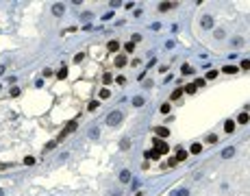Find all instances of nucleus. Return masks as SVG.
I'll return each mask as SVG.
<instances>
[{
  "label": "nucleus",
  "instance_id": "nucleus-46",
  "mask_svg": "<svg viewBox=\"0 0 250 196\" xmlns=\"http://www.w3.org/2000/svg\"><path fill=\"white\" fill-rule=\"evenodd\" d=\"M135 196H144V194H135Z\"/></svg>",
  "mask_w": 250,
  "mask_h": 196
},
{
  "label": "nucleus",
  "instance_id": "nucleus-34",
  "mask_svg": "<svg viewBox=\"0 0 250 196\" xmlns=\"http://www.w3.org/2000/svg\"><path fill=\"white\" fill-rule=\"evenodd\" d=\"M111 81H113V79H111V74H105V76H102V83H105V85H109Z\"/></svg>",
  "mask_w": 250,
  "mask_h": 196
},
{
  "label": "nucleus",
  "instance_id": "nucleus-21",
  "mask_svg": "<svg viewBox=\"0 0 250 196\" xmlns=\"http://www.w3.org/2000/svg\"><path fill=\"white\" fill-rule=\"evenodd\" d=\"M181 96H183V89L179 87V89H174V92H172V96H170V98H172V100H179Z\"/></svg>",
  "mask_w": 250,
  "mask_h": 196
},
{
  "label": "nucleus",
  "instance_id": "nucleus-32",
  "mask_svg": "<svg viewBox=\"0 0 250 196\" xmlns=\"http://www.w3.org/2000/svg\"><path fill=\"white\" fill-rule=\"evenodd\" d=\"M241 70H250V59H244L241 61Z\"/></svg>",
  "mask_w": 250,
  "mask_h": 196
},
{
  "label": "nucleus",
  "instance_id": "nucleus-5",
  "mask_svg": "<svg viewBox=\"0 0 250 196\" xmlns=\"http://www.w3.org/2000/svg\"><path fill=\"white\" fill-rule=\"evenodd\" d=\"M233 155H235V148H233V146H229V148L222 151V159H231Z\"/></svg>",
  "mask_w": 250,
  "mask_h": 196
},
{
  "label": "nucleus",
  "instance_id": "nucleus-10",
  "mask_svg": "<svg viewBox=\"0 0 250 196\" xmlns=\"http://www.w3.org/2000/svg\"><path fill=\"white\" fill-rule=\"evenodd\" d=\"M120 181L122 183H129L131 181V172H129V170H122V172H120Z\"/></svg>",
  "mask_w": 250,
  "mask_h": 196
},
{
  "label": "nucleus",
  "instance_id": "nucleus-27",
  "mask_svg": "<svg viewBox=\"0 0 250 196\" xmlns=\"http://www.w3.org/2000/svg\"><path fill=\"white\" fill-rule=\"evenodd\" d=\"M183 92H185V94H194V92H196V85H194V83H191V85H185Z\"/></svg>",
  "mask_w": 250,
  "mask_h": 196
},
{
  "label": "nucleus",
  "instance_id": "nucleus-18",
  "mask_svg": "<svg viewBox=\"0 0 250 196\" xmlns=\"http://www.w3.org/2000/svg\"><path fill=\"white\" fill-rule=\"evenodd\" d=\"M176 163H179L176 159H174V157H170V159H167V161L163 163V168H176Z\"/></svg>",
  "mask_w": 250,
  "mask_h": 196
},
{
  "label": "nucleus",
  "instance_id": "nucleus-8",
  "mask_svg": "<svg viewBox=\"0 0 250 196\" xmlns=\"http://www.w3.org/2000/svg\"><path fill=\"white\" fill-rule=\"evenodd\" d=\"M224 131H226V133H233V131H235V120H226V122H224Z\"/></svg>",
  "mask_w": 250,
  "mask_h": 196
},
{
  "label": "nucleus",
  "instance_id": "nucleus-25",
  "mask_svg": "<svg viewBox=\"0 0 250 196\" xmlns=\"http://www.w3.org/2000/svg\"><path fill=\"white\" fill-rule=\"evenodd\" d=\"M141 105H144V98H141V96L133 98V107H141Z\"/></svg>",
  "mask_w": 250,
  "mask_h": 196
},
{
  "label": "nucleus",
  "instance_id": "nucleus-19",
  "mask_svg": "<svg viewBox=\"0 0 250 196\" xmlns=\"http://www.w3.org/2000/svg\"><path fill=\"white\" fill-rule=\"evenodd\" d=\"M222 72H224V74H235L237 68L235 65H226V68H222Z\"/></svg>",
  "mask_w": 250,
  "mask_h": 196
},
{
  "label": "nucleus",
  "instance_id": "nucleus-3",
  "mask_svg": "<svg viewBox=\"0 0 250 196\" xmlns=\"http://www.w3.org/2000/svg\"><path fill=\"white\" fill-rule=\"evenodd\" d=\"M200 26H202L205 31L213 29V18H211V15H202V18H200Z\"/></svg>",
  "mask_w": 250,
  "mask_h": 196
},
{
  "label": "nucleus",
  "instance_id": "nucleus-1",
  "mask_svg": "<svg viewBox=\"0 0 250 196\" xmlns=\"http://www.w3.org/2000/svg\"><path fill=\"white\" fill-rule=\"evenodd\" d=\"M120 122H122V111L115 109V111H111V113L107 116V124H109V127H117Z\"/></svg>",
  "mask_w": 250,
  "mask_h": 196
},
{
  "label": "nucleus",
  "instance_id": "nucleus-15",
  "mask_svg": "<svg viewBox=\"0 0 250 196\" xmlns=\"http://www.w3.org/2000/svg\"><path fill=\"white\" fill-rule=\"evenodd\" d=\"M237 122H239V124H248V122H250V116H248V113H239V116H237Z\"/></svg>",
  "mask_w": 250,
  "mask_h": 196
},
{
  "label": "nucleus",
  "instance_id": "nucleus-22",
  "mask_svg": "<svg viewBox=\"0 0 250 196\" xmlns=\"http://www.w3.org/2000/svg\"><path fill=\"white\" fill-rule=\"evenodd\" d=\"M146 159H159V153L157 151H146Z\"/></svg>",
  "mask_w": 250,
  "mask_h": 196
},
{
  "label": "nucleus",
  "instance_id": "nucleus-33",
  "mask_svg": "<svg viewBox=\"0 0 250 196\" xmlns=\"http://www.w3.org/2000/svg\"><path fill=\"white\" fill-rule=\"evenodd\" d=\"M213 35H215V39H222V37H224V31H222V29H217Z\"/></svg>",
  "mask_w": 250,
  "mask_h": 196
},
{
  "label": "nucleus",
  "instance_id": "nucleus-35",
  "mask_svg": "<svg viewBox=\"0 0 250 196\" xmlns=\"http://www.w3.org/2000/svg\"><path fill=\"white\" fill-rule=\"evenodd\" d=\"M215 76H217L215 70H209V72H207V79H215Z\"/></svg>",
  "mask_w": 250,
  "mask_h": 196
},
{
  "label": "nucleus",
  "instance_id": "nucleus-29",
  "mask_svg": "<svg viewBox=\"0 0 250 196\" xmlns=\"http://www.w3.org/2000/svg\"><path fill=\"white\" fill-rule=\"evenodd\" d=\"M55 144H57V142H48V144H46V148H44V153H50V151L55 148Z\"/></svg>",
  "mask_w": 250,
  "mask_h": 196
},
{
  "label": "nucleus",
  "instance_id": "nucleus-36",
  "mask_svg": "<svg viewBox=\"0 0 250 196\" xmlns=\"http://www.w3.org/2000/svg\"><path fill=\"white\" fill-rule=\"evenodd\" d=\"M194 85H196V89H198V87H202V85H205V79H196V83H194Z\"/></svg>",
  "mask_w": 250,
  "mask_h": 196
},
{
  "label": "nucleus",
  "instance_id": "nucleus-42",
  "mask_svg": "<svg viewBox=\"0 0 250 196\" xmlns=\"http://www.w3.org/2000/svg\"><path fill=\"white\" fill-rule=\"evenodd\" d=\"M115 81H117V83H120V85H124V83H126V76H117V79H115Z\"/></svg>",
  "mask_w": 250,
  "mask_h": 196
},
{
  "label": "nucleus",
  "instance_id": "nucleus-14",
  "mask_svg": "<svg viewBox=\"0 0 250 196\" xmlns=\"http://www.w3.org/2000/svg\"><path fill=\"white\" fill-rule=\"evenodd\" d=\"M129 148H131V139L124 137V139L120 142V151H129Z\"/></svg>",
  "mask_w": 250,
  "mask_h": 196
},
{
  "label": "nucleus",
  "instance_id": "nucleus-7",
  "mask_svg": "<svg viewBox=\"0 0 250 196\" xmlns=\"http://www.w3.org/2000/svg\"><path fill=\"white\" fill-rule=\"evenodd\" d=\"M126 63H129V59L124 57V55H117V57H115V65H117V68H124Z\"/></svg>",
  "mask_w": 250,
  "mask_h": 196
},
{
  "label": "nucleus",
  "instance_id": "nucleus-31",
  "mask_svg": "<svg viewBox=\"0 0 250 196\" xmlns=\"http://www.w3.org/2000/svg\"><path fill=\"white\" fill-rule=\"evenodd\" d=\"M87 109H89V111H94V109H98V100H91V103L87 105Z\"/></svg>",
  "mask_w": 250,
  "mask_h": 196
},
{
  "label": "nucleus",
  "instance_id": "nucleus-20",
  "mask_svg": "<svg viewBox=\"0 0 250 196\" xmlns=\"http://www.w3.org/2000/svg\"><path fill=\"white\" fill-rule=\"evenodd\" d=\"M107 98H111V92L105 87V89H100V100H107Z\"/></svg>",
  "mask_w": 250,
  "mask_h": 196
},
{
  "label": "nucleus",
  "instance_id": "nucleus-39",
  "mask_svg": "<svg viewBox=\"0 0 250 196\" xmlns=\"http://www.w3.org/2000/svg\"><path fill=\"white\" fill-rule=\"evenodd\" d=\"M233 44H235V46H241L244 39H241V37H233Z\"/></svg>",
  "mask_w": 250,
  "mask_h": 196
},
{
  "label": "nucleus",
  "instance_id": "nucleus-9",
  "mask_svg": "<svg viewBox=\"0 0 250 196\" xmlns=\"http://www.w3.org/2000/svg\"><path fill=\"white\" fill-rule=\"evenodd\" d=\"M189 153H194V155H200V153H202V144H191V148H189Z\"/></svg>",
  "mask_w": 250,
  "mask_h": 196
},
{
  "label": "nucleus",
  "instance_id": "nucleus-4",
  "mask_svg": "<svg viewBox=\"0 0 250 196\" xmlns=\"http://www.w3.org/2000/svg\"><path fill=\"white\" fill-rule=\"evenodd\" d=\"M155 133H157V137H159V139H165V137L170 135V129H167V127H157V129H155Z\"/></svg>",
  "mask_w": 250,
  "mask_h": 196
},
{
  "label": "nucleus",
  "instance_id": "nucleus-17",
  "mask_svg": "<svg viewBox=\"0 0 250 196\" xmlns=\"http://www.w3.org/2000/svg\"><path fill=\"white\" fill-rule=\"evenodd\" d=\"M170 196H189V190H174L170 192Z\"/></svg>",
  "mask_w": 250,
  "mask_h": 196
},
{
  "label": "nucleus",
  "instance_id": "nucleus-28",
  "mask_svg": "<svg viewBox=\"0 0 250 196\" xmlns=\"http://www.w3.org/2000/svg\"><path fill=\"white\" fill-rule=\"evenodd\" d=\"M33 163H35V157H31V155L24 157V166H33Z\"/></svg>",
  "mask_w": 250,
  "mask_h": 196
},
{
  "label": "nucleus",
  "instance_id": "nucleus-37",
  "mask_svg": "<svg viewBox=\"0 0 250 196\" xmlns=\"http://www.w3.org/2000/svg\"><path fill=\"white\" fill-rule=\"evenodd\" d=\"M174 46H176V44H174L172 39H167V41H165V48H167V50H172V48H174Z\"/></svg>",
  "mask_w": 250,
  "mask_h": 196
},
{
  "label": "nucleus",
  "instance_id": "nucleus-44",
  "mask_svg": "<svg viewBox=\"0 0 250 196\" xmlns=\"http://www.w3.org/2000/svg\"><path fill=\"white\" fill-rule=\"evenodd\" d=\"M0 196H5V192H2V190H0Z\"/></svg>",
  "mask_w": 250,
  "mask_h": 196
},
{
  "label": "nucleus",
  "instance_id": "nucleus-43",
  "mask_svg": "<svg viewBox=\"0 0 250 196\" xmlns=\"http://www.w3.org/2000/svg\"><path fill=\"white\" fill-rule=\"evenodd\" d=\"M5 74V65H0V76H2Z\"/></svg>",
  "mask_w": 250,
  "mask_h": 196
},
{
  "label": "nucleus",
  "instance_id": "nucleus-11",
  "mask_svg": "<svg viewBox=\"0 0 250 196\" xmlns=\"http://www.w3.org/2000/svg\"><path fill=\"white\" fill-rule=\"evenodd\" d=\"M176 7V2H161L159 5V11H170V9H174Z\"/></svg>",
  "mask_w": 250,
  "mask_h": 196
},
{
  "label": "nucleus",
  "instance_id": "nucleus-12",
  "mask_svg": "<svg viewBox=\"0 0 250 196\" xmlns=\"http://www.w3.org/2000/svg\"><path fill=\"white\" fill-rule=\"evenodd\" d=\"M174 159H176V161L187 159V151H185V148H179V151H176V157H174Z\"/></svg>",
  "mask_w": 250,
  "mask_h": 196
},
{
  "label": "nucleus",
  "instance_id": "nucleus-13",
  "mask_svg": "<svg viewBox=\"0 0 250 196\" xmlns=\"http://www.w3.org/2000/svg\"><path fill=\"white\" fill-rule=\"evenodd\" d=\"M107 48H109V53H117V50H120V44L113 39V41H109V44H107Z\"/></svg>",
  "mask_w": 250,
  "mask_h": 196
},
{
  "label": "nucleus",
  "instance_id": "nucleus-6",
  "mask_svg": "<svg viewBox=\"0 0 250 196\" xmlns=\"http://www.w3.org/2000/svg\"><path fill=\"white\" fill-rule=\"evenodd\" d=\"M63 11H65V7L61 5V2H57V5H52V13L59 18V15H63Z\"/></svg>",
  "mask_w": 250,
  "mask_h": 196
},
{
  "label": "nucleus",
  "instance_id": "nucleus-23",
  "mask_svg": "<svg viewBox=\"0 0 250 196\" xmlns=\"http://www.w3.org/2000/svg\"><path fill=\"white\" fill-rule=\"evenodd\" d=\"M65 76H67V68H61V70L57 72V79H61V81H63Z\"/></svg>",
  "mask_w": 250,
  "mask_h": 196
},
{
  "label": "nucleus",
  "instance_id": "nucleus-38",
  "mask_svg": "<svg viewBox=\"0 0 250 196\" xmlns=\"http://www.w3.org/2000/svg\"><path fill=\"white\" fill-rule=\"evenodd\" d=\"M131 41H133V44H137V41H141V35H137V33H135V35L131 37Z\"/></svg>",
  "mask_w": 250,
  "mask_h": 196
},
{
  "label": "nucleus",
  "instance_id": "nucleus-45",
  "mask_svg": "<svg viewBox=\"0 0 250 196\" xmlns=\"http://www.w3.org/2000/svg\"><path fill=\"white\" fill-rule=\"evenodd\" d=\"M111 196H122V194H111Z\"/></svg>",
  "mask_w": 250,
  "mask_h": 196
},
{
  "label": "nucleus",
  "instance_id": "nucleus-41",
  "mask_svg": "<svg viewBox=\"0 0 250 196\" xmlns=\"http://www.w3.org/2000/svg\"><path fill=\"white\" fill-rule=\"evenodd\" d=\"M207 142H209V144H213V142H217V135H209V137H207Z\"/></svg>",
  "mask_w": 250,
  "mask_h": 196
},
{
  "label": "nucleus",
  "instance_id": "nucleus-24",
  "mask_svg": "<svg viewBox=\"0 0 250 196\" xmlns=\"http://www.w3.org/2000/svg\"><path fill=\"white\" fill-rule=\"evenodd\" d=\"M181 72H183V74H185V76H187V74H191V72H194V68H191V65H187V63H185V65H183V68H181Z\"/></svg>",
  "mask_w": 250,
  "mask_h": 196
},
{
  "label": "nucleus",
  "instance_id": "nucleus-30",
  "mask_svg": "<svg viewBox=\"0 0 250 196\" xmlns=\"http://www.w3.org/2000/svg\"><path fill=\"white\" fill-rule=\"evenodd\" d=\"M161 113H165V116L170 113V103H163V105H161Z\"/></svg>",
  "mask_w": 250,
  "mask_h": 196
},
{
  "label": "nucleus",
  "instance_id": "nucleus-26",
  "mask_svg": "<svg viewBox=\"0 0 250 196\" xmlns=\"http://www.w3.org/2000/svg\"><path fill=\"white\" fill-rule=\"evenodd\" d=\"M124 50H126V53H133V50H135V44H133V41L124 44Z\"/></svg>",
  "mask_w": 250,
  "mask_h": 196
},
{
  "label": "nucleus",
  "instance_id": "nucleus-40",
  "mask_svg": "<svg viewBox=\"0 0 250 196\" xmlns=\"http://www.w3.org/2000/svg\"><path fill=\"white\" fill-rule=\"evenodd\" d=\"M89 137L96 139V137H98V129H91V131H89Z\"/></svg>",
  "mask_w": 250,
  "mask_h": 196
},
{
  "label": "nucleus",
  "instance_id": "nucleus-16",
  "mask_svg": "<svg viewBox=\"0 0 250 196\" xmlns=\"http://www.w3.org/2000/svg\"><path fill=\"white\" fill-rule=\"evenodd\" d=\"M65 133H72V131H76V120H72V122H67L65 124V129H63Z\"/></svg>",
  "mask_w": 250,
  "mask_h": 196
},
{
  "label": "nucleus",
  "instance_id": "nucleus-2",
  "mask_svg": "<svg viewBox=\"0 0 250 196\" xmlns=\"http://www.w3.org/2000/svg\"><path fill=\"white\" fill-rule=\"evenodd\" d=\"M152 144L157 146V153H159V155H165V153L170 151V148H167V144H165L163 139H159V137H155V139H152Z\"/></svg>",
  "mask_w": 250,
  "mask_h": 196
}]
</instances>
